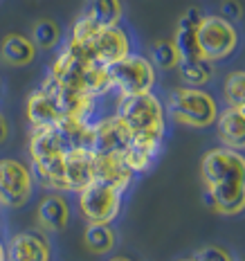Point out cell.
Here are the masks:
<instances>
[{"mask_svg": "<svg viewBox=\"0 0 245 261\" xmlns=\"http://www.w3.org/2000/svg\"><path fill=\"white\" fill-rule=\"evenodd\" d=\"M65 155H47L41 160H32V173L36 176L43 187L57 189V192H68L65 189Z\"/></svg>", "mask_w": 245, "mask_h": 261, "instance_id": "19", "label": "cell"}, {"mask_svg": "<svg viewBox=\"0 0 245 261\" xmlns=\"http://www.w3.org/2000/svg\"><path fill=\"white\" fill-rule=\"evenodd\" d=\"M165 111L178 124L192 128H207L219 115V104L209 92L200 90L198 86H180L171 90Z\"/></svg>", "mask_w": 245, "mask_h": 261, "instance_id": "4", "label": "cell"}, {"mask_svg": "<svg viewBox=\"0 0 245 261\" xmlns=\"http://www.w3.org/2000/svg\"><path fill=\"white\" fill-rule=\"evenodd\" d=\"M115 115L122 119L133 133V140H151L162 142L167 133V111L153 90L140 95L119 97Z\"/></svg>", "mask_w": 245, "mask_h": 261, "instance_id": "3", "label": "cell"}, {"mask_svg": "<svg viewBox=\"0 0 245 261\" xmlns=\"http://www.w3.org/2000/svg\"><path fill=\"white\" fill-rule=\"evenodd\" d=\"M180 61V54H178L173 41H157L151 47V63L160 70H173Z\"/></svg>", "mask_w": 245, "mask_h": 261, "instance_id": "25", "label": "cell"}, {"mask_svg": "<svg viewBox=\"0 0 245 261\" xmlns=\"http://www.w3.org/2000/svg\"><path fill=\"white\" fill-rule=\"evenodd\" d=\"M36 221L43 230L61 232L70 221V207L61 196H45L36 207Z\"/></svg>", "mask_w": 245, "mask_h": 261, "instance_id": "17", "label": "cell"}, {"mask_svg": "<svg viewBox=\"0 0 245 261\" xmlns=\"http://www.w3.org/2000/svg\"><path fill=\"white\" fill-rule=\"evenodd\" d=\"M65 165V189L68 192H81L84 187L95 180V155L90 146H77L70 149L63 158Z\"/></svg>", "mask_w": 245, "mask_h": 261, "instance_id": "11", "label": "cell"}, {"mask_svg": "<svg viewBox=\"0 0 245 261\" xmlns=\"http://www.w3.org/2000/svg\"><path fill=\"white\" fill-rule=\"evenodd\" d=\"M219 138L223 146L243 151L245 149V106H230L225 111H219L216 115Z\"/></svg>", "mask_w": 245, "mask_h": 261, "instance_id": "12", "label": "cell"}, {"mask_svg": "<svg viewBox=\"0 0 245 261\" xmlns=\"http://www.w3.org/2000/svg\"><path fill=\"white\" fill-rule=\"evenodd\" d=\"M108 79H111V90H117L119 97H128L153 90L157 77L155 65L146 57L126 54L124 59L108 65Z\"/></svg>", "mask_w": 245, "mask_h": 261, "instance_id": "6", "label": "cell"}, {"mask_svg": "<svg viewBox=\"0 0 245 261\" xmlns=\"http://www.w3.org/2000/svg\"><path fill=\"white\" fill-rule=\"evenodd\" d=\"M205 203L223 216L241 214L245 207V158L243 151L219 146L200 160Z\"/></svg>", "mask_w": 245, "mask_h": 261, "instance_id": "1", "label": "cell"}, {"mask_svg": "<svg viewBox=\"0 0 245 261\" xmlns=\"http://www.w3.org/2000/svg\"><path fill=\"white\" fill-rule=\"evenodd\" d=\"M27 149H30L32 160H41V158H47V155H65L68 153V146H65V140H63V135H61V130H59L57 124H52V126L32 128Z\"/></svg>", "mask_w": 245, "mask_h": 261, "instance_id": "14", "label": "cell"}, {"mask_svg": "<svg viewBox=\"0 0 245 261\" xmlns=\"http://www.w3.org/2000/svg\"><path fill=\"white\" fill-rule=\"evenodd\" d=\"M173 45H176L180 59H198V57H203L200 45H198V39H196V30H182V27H178L176 36H173Z\"/></svg>", "mask_w": 245, "mask_h": 261, "instance_id": "26", "label": "cell"}, {"mask_svg": "<svg viewBox=\"0 0 245 261\" xmlns=\"http://www.w3.org/2000/svg\"><path fill=\"white\" fill-rule=\"evenodd\" d=\"M7 135H9V124H7V119L0 115V144L7 140Z\"/></svg>", "mask_w": 245, "mask_h": 261, "instance_id": "31", "label": "cell"}, {"mask_svg": "<svg viewBox=\"0 0 245 261\" xmlns=\"http://www.w3.org/2000/svg\"><path fill=\"white\" fill-rule=\"evenodd\" d=\"M225 97L230 101V106H245V74L243 70H236L225 79Z\"/></svg>", "mask_w": 245, "mask_h": 261, "instance_id": "27", "label": "cell"}, {"mask_svg": "<svg viewBox=\"0 0 245 261\" xmlns=\"http://www.w3.org/2000/svg\"><path fill=\"white\" fill-rule=\"evenodd\" d=\"M47 81L63 88L72 90H84L95 97H101L111 92V79H108V68L99 63H90L84 59L79 52H74L70 45H65L59 57L54 59L50 72H47Z\"/></svg>", "mask_w": 245, "mask_h": 261, "instance_id": "2", "label": "cell"}, {"mask_svg": "<svg viewBox=\"0 0 245 261\" xmlns=\"http://www.w3.org/2000/svg\"><path fill=\"white\" fill-rule=\"evenodd\" d=\"M95 155V153H92ZM135 173L124 165L122 158L115 155H95V180H101L111 187H115L117 192H126L133 182Z\"/></svg>", "mask_w": 245, "mask_h": 261, "instance_id": "15", "label": "cell"}, {"mask_svg": "<svg viewBox=\"0 0 245 261\" xmlns=\"http://www.w3.org/2000/svg\"><path fill=\"white\" fill-rule=\"evenodd\" d=\"M34 192V173L16 158L0 160V205L18 210L27 205Z\"/></svg>", "mask_w": 245, "mask_h": 261, "instance_id": "8", "label": "cell"}, {"mask_svg": "<svg viewBox=\"0 0 245 261\" xmlns=\"http://www.w3.org/2000/svg\"><path fill=\"white\" fill-rule=\"evenodd\" d=\"M59 41H61V30L50 18H41L32 30V43L39 50H52V47H57Z\"/></svg>", "mask_w": 245, "mask_h": 261, "instance_id": "24", "label": "cell"}, {"mask_svg": "<svg viewBox=\"0 0 245 261\" xmlns=\"http://www.w3.org/2000/svg\"><path fill=\"white\" fill-rule=\"evenodd\" d=\"M133 142V133L117 115L103 117L97 124H92L90 151L95 155H115L122 158L126 153L128 144Z\"/></svg>", "mask_w": 245, "mask_h": 261, "instance_id": "10", "label": "cell"}, {"mask_svg": "<svg viewBox=\"0 0 245 261\" xmlns=\"http://www.w3.org/2000/svg\"><path fill=\"white\" fill-rule=\"evenodd\" d=\"M36 52L39 47L32 43V39H27L23 34H9L3 39V45H0V59H3L7 65H30L36 59Z\"/></svg>", "mask_w": 245, "mask_h": 261, "instance_id": "18", "label": "cell"}, {"mask_svg": "<svg viewBox=\"0 0 245 261\" xmlns=\"http://www.w3.org/2000/svg\"><path fill=\"white\" fill-rule=\"evenodd\" d=\"M61 117H63V113L59 111L54 97L43 88V86L30 95V99H27V122H30L32 128L52 126V124H57Z\"/></svg>", "mask_w": 245, "mask_h": 261, "instance_id": "16", "label": "cell"}, {"mask_svg": "<svg viewBox=\"0 0 245 261\" xmlns=\"http://www.w3.org/2000/svg\"><path fill=\"white\" fill-rule=\"evenodd\" d=\"M200 52L209 61H223L238 47V32L223 16H203L196 27Z\"/></svg>", "mask_w": 245, "mask_h": 261, "instance_id": "7", "label": "cell"}, {"mask_svg": "<svg viewBox=\"0 0 245 261\" xmlns=\"http://www.w3.org/2000/svg\"><path fill=\"white\" fill-rule=\"evenodd\" d=\"M3 259H7V248H5V243L0 241V261Z\"/></svg>", "mask_w": 245, "mask_h": 261, "instance_id": "32", "label": "cell"}, {"mask_svg": "<svg viewBox=\"0 0 245 261\" xmlns=\"http://www.w3.org/2000/svg\"><path fill=\"white\" fill-rule=\"evenodd\" d=\"M0 92H3V81H0Z\"/></svg>", "mask_w": 245, "mask_h": 261, "instance_id": "33", "label": "cell"}, {"mask_svg": "<svg viewBox=\"0 0 245 261\" xmlns=\"http://www.w3.org/2000/svg\"><path fill=\"white\" fill-rule=\"evenodd\" d=\"M7 257L12 261H47L52 257V250L45 237L36 232H20L9 243Z\"/></svg>", "mask_w": 245, "mask_h": 261, "instance_id": "13", "label": "cell"}, {"mask_svg": "<svg viewBox=\"0 0 245 261\" xmlns=\"http://www.w3.org/2000/svg\"><path fill=\"white\" fill-rule=\"evenodd\" d=\"M68 45L74 52H79L90 63L111 65L130 54V36L124 27L117 25H101L95 34H90L86 41H68Z\"/></svg>", "mask_w": 245, "mask_h": 261, "instance_id": "5", "label": "cell"}, {"mask_svg": "<svg viewBox=\"0 0 245 261\" xmlns=\"http://www.w3.org/2000/svg\"><path fill=\"white\" fill-rule=\"evenodd\" d=\"M84 241L92 254H106L115 248V232L108 223H90L84 232Z\"/></svg>", "mask_w": 245, "mask_h": 261, "instance_id": "22", "label": "cell"}, {"mask_svg": "<svg viewBox=\"0 0 245 261\" xmlns=\"http://www.w3.org/2000/svg\"><path fill=\"white\" fill-rule=\"evenodd\" d=\"M79 207L90 223H113L122 212V192L101 180H92L79 192Z\"/></svg>", "mask_w": 245, "mask_h": 261, "instance_id": "9", "label": "cell"}, {"mask_svg": "<svg viewBox=\"0 0 245 261\" xmlns=\"http://www.w3.org/2000/svg\"><path fill=\"white\" fill-rule=\"evenodd\" d=\"M221 16L227 20H241L243 7L238 0H221Z\"/></svg>", "mask_w": 245, "mask_h": 261, "instance_id": "29", "label": "cell"}, {"mask_svg": "<svg viewBox=\"0 0 245 261\" xmlns=\"http://www.w3.org/2000/svg\"><path fill=\"white\" fill-rule=\"evenodd\" d=\"M192 259L194 261H205V259H216V261H221V259H232V254L227 252V250H223V248H216V246H207V248H200V250H196V252L192 254Z\"/></svg>", "mask_w": 245, "mask_h": 261, "instance_id": "28", "label": "cell"}, {"mask_svg": "<svg viewBox=\"0 0 245 261\" xmlns=\"http://www.w3.org/2000/svg\"><path fill=\"white\" fill-rule=\"evenodd\" d=\"M86 14L99 25H117L122 20V0H86Z\"/></svg>", "mask_w": 245, "mask_h": 261, "instance_id": "23", "label": "cell"}, {"mask_svg": "<svg viewBox=\"0 0 245 261\" xmlns=\"http://www.w3.org/2000/svg\"><path fill=\"white\" fill-rule=\"evenodd\" d=\"M180 70V77L187 86H203L207 81H211L214 77V61L205 57H198V59H180L176 65Z\"/></svg>", "mask_w": 245, "mask_h": 261, "instance_id": "21", "label": "cell"}, {"mask_svg": "<svg viewBox=\"0 0 245 261\" xmlns=\"http://www.w3.org/2000/svg\"><path fill=\"white\" fill-rule=\"evenodd\" d=\"M162 142H151V140H133L128 144L126 153L122 155L124 165L138 176V173H146L153 167L157 153H160Z\"/></svg>", "mask_w": 245, "mask_h": 261, "instance_id": "20", "label": "cell"}, {"mask_svg": "<svg viewBox=\"0 0 245 261\" xmlns=\"http://www.w3.org/2000/svg\"><path fill=\"white\" fill-rule=\"evenodd\" d=\"M200 18H203V14L198 12V9H189V12H184L180 16V20H178V27H182V30H196L200 23Z\"/></svg>", "mask_w": 245, "mask_h": 261, "instance_id": "30", "label": "cell"}]
</instances>
